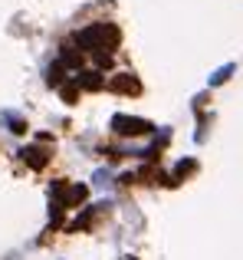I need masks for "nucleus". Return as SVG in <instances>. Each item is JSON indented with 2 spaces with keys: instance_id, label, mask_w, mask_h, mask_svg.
<instances>
[{
  "instance_id": "obj_7",
  "label": "nucleus",
  "mask_w": 243,
  "mask_h": 260,
  "mask_svg": "<svg viewBox=\"0 0 243 260\" xmlns=\"http://www.w3.org/2000/svg\"><path fill=\"white\" fill-rule=\"evenodd\" d=\"M72 79H76L79 89H86V92H99V89L105 86V79H102V73H99V70H79Z\"/></svg>"
},
{
  "instance_id": "obj_5",
  "label": "nucleus",
  "mask_w": 243,
  "mask_h": 260,
  "mask_svg": "<svg viewBox=\"0 0 243 260\" xmlns=\"http://www.w3.org/2000/svg\"><path fill=\"white\" fill-rule=\"evenodd\" d=\"M0 128H7L10 135H26L30 122H26V115L13 112V109H0Z\"/></svg>"
},
{
  "instance_id": "obj_3",
  "label": "nucleus",
  "mask_w": 243,
  "mask_h": 260,
  "mask_svg": "<svg viewBox=\"0 0 243 260\" xmlns=\"http://www.w3.org/2000/svg\"><path fill=\"white\" fill-rule=\"evenodd\" d=\"M112 132L125 135V139H132V135H151L154 122L138 119V115H112Z\"/></svg>"
},
{
  "instance_id": "obj_10",
  "label": "nucleus",
  "mask_w": 243,
  "mask_h": 260,
  "mask_svg": "<svg viewBox=\"0 0 243 260\" xmlns=\"http://www.w3.org/2000/svg\"><path fill=\"white\" fill-rule=\"evenodd\" d=\"M197 172V161L194 158H184V161H178V165H174V175H171V184H178V181H184L187 175H194Z\"/></svg>"
},
{
  "instance_id": "obj_13",
  "label": "nucleus",
  "mask_w": 243,
  "mask_h": 260,
  "mask_svg": "<svg viewBox=\"0 0 243 260\" xmlns=\"http://www.w3.org/2000/svg\"><path fill=\"white\" fill-rule=\"evenodd\" d=\"M109 172H96V184H99V188H109Z\"/></svg>"
},
{
  "instance_id": "obj_1",
  "label": "nucleus",
  "mask_w": 243,
  "mask_h": 260,
  "mask_svg": "<svg viewBox=\"0 0 243 260\" xmlns=\"http://www.w3.org/2000/svg\"><path fill=\"white\" fill-rule=\"evenodd\" d=\"M76 43L83 46V50L96 53V56L99 53H112L122 43V30L115 23H92V26H86V30L76 33Z\"/></svg>"
},
{
  "instance_id": "obj_11",
  "label": "nucleus",
  "mask_w": 243,
  "mask_h": 260,
  "mask_svg": "<svg viewBox=\"0 0 243 260\" xmlns=\"http://www.w3.org/2000/svg\"><path fill=\"white\" fill-rule=\"evenodd\" d=\"M233 73H237V63H227V66H220V70H214V73H211V79H207V83H211V86H224L227 79L233 76Z\"/></svg>"
},
{
  "instance_id": "obj_6",
  "label": "nucleus",
  "mask_w": 243,
  "mask_h": 260,
  "mask_svg": "<svg viewBox=\"0 0 243 260\" xmlns=\"http://www.w3.org/2000/svg\"><path fill=\"white\" fill-rule=\"evenodd\" d=\"M17 155L26 161V168H33V172H43V168L50 165V155H53V152H46V148H39V145H26V148H20Z\"/></svg>"
},
{
  "instance_id": "obj_8",
  "label": "nucleus",
  "mask_w": 243,
  "mask_h": 260,
  "mask_svg": "<svg viewBox=\"0 0 243 260\" xmlns=\"http://www.w3.org/2000/svg\"><path fill=\"white\" fill-rule=\"evenodd\" d=\"M59 63H63V66H69V70H83V50H76V46H72V43H66L63 46V50H59Z\"/></svg>"
},
{
  "instance_id": "obj_4",
  "label": "nucleus",
  "mask_w": 243,
  "mask_h": 260,
  "mask_svg": "<svg viewBox=\"0 0 243 260\" xmlns=\"http://www.w3.org/2000/svg\"><path fill=\"white\" fill-rule=\"evenodd\" d=\"M105 89H112V92H118V95H138L141 83H138V76H132V73H115V76L105 83Z\"/></svg>"
},
{
  "instance_id": "obj_2",
  "label": "nucleus",
  "mask_w": 243,
  "mask_h": 260,
  "mask_svg": "<svg viewBox=\"0 0 243 260\" xmlns=\"http://www.w3.org/2000/svg\"><path fill=\"white\" fill-rule=\"evenodd\" d=\"M50 194L59 208H79V204L86 201V194H89V188H86V184H69V181H53Z\"/></svg>"
},
{
  "instance_id": "obj_9",
  "label": "nucleus",
  "mask_w": 243,
  "mask_h": 260,
  "mask_svg": "<svg viewBox=\"0 0 243 260\" xmlns=\"http://www.w3.org/2000/svg\"><path fill=\"white\" fill-rule=\"evenodd\" d=\"M79 92H83V89H79L76 79H69V83L59 86V99H63L66 106H76V102H79Z\"/></svg>"
},
{
  "instance_id": "obj_12",
  "label": "nucleus",
  "mask_w": 243,
  "mask_h": 260,
  "mask_svg": "<svg viewBox=\"0 0 243 260\" xmlns=\"http://www.w3.org/2000/svg\"><path fill=\"white\" fill-rule=\"evenodd\" d=\"M46 86H63V63H53L50 70H46Z\"/></svg>"
}]
</instances>
